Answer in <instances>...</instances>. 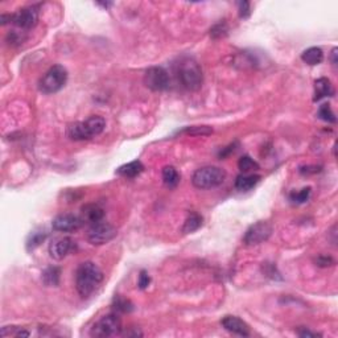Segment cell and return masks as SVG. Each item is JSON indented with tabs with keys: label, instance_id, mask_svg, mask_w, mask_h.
<instances>
[{
	"label": "cell",
	"instance_id": "d6986e66",
	"mask_svg": "<svg viewBox=\"0 0 338 338\" xmlns=\"http://www.w3.org/2000/svg\"><path fill=\"white\" fill-rule=\"evenodd\" d=\"M163 181L168 187H176L180 182V173L175 166H164L163 169Z\"/></svg>",
	"mask_w": 338,
	"mask_h": 338
},
{
	"label": "cell",
	"instance_id": "277c9868",
	"mask_svg": "<svg viewBox=\"0 0 338 338\" xmlns=\"http://www.w3.org/2000/svg\"><path fill=\"white\" fill-rule=\"evenodd\" d=\"M226 178V172L218 166H202L197 169L192 177V184L197 189H212L219 186Z\"/></svg>",
	"mask_w": 338,
	"mask_h": 338
},
{
	"label": "cell",
	"instance_id": "6da1fadb",
	"mask_svg": "<svg viewBox=\"0 0 338 338\" xmlns=\"http://www.w3.org/2000/svg\"><path fill=\"white\" fill-rule=\"evenodd\" d=\"M103 272L92 261H83L76 271V288L82 297H89L103 281Z\"/></svg>",
	"mask_w": 338,
	"mask_h": 338
},
{
	"label": "cell",
	"instance_id": "f546056e",
	"mask_svg": "<svg viewBox=\"0 0 338 338\" xmlns=\"http://www.w3.org/2000/svg\"><path fill=\"white\" fill-rule=\"evenodd\" d=\"M335 260L332 258V256H325L321 255L316 259V265L318 267H330V266H334Z\"/></svg>",
	"mask_w": 338,
	"mask_h": 338
},
{
	"label": "cell",
	"instance_id": "7402d4cb",
	"mask_svg": "<svg viewBox=\"0 0 338 338\" xmlns=\"http://www.w3.org/2000/svg\"><path fill=\"white\" fill-rule=\"evenodd\" d=\"M238 168L240 169V172L250 173L254 172V171H258L259 164L250 156H242L239 161H238Z\"/></svg>",
	"mask_w": 338,
	"mask_h": 338
},
{
	"label": "cell",
	"instance_id": "1f68e13d",
	"mask_svg": "<svg viewBox=\"0 0 338 338\" xmlns=\"http://www.w3.org/2000/svg\"><path fill=\"white\" fill-rule=\"evenodd\" d=\"M297 334L300 335V337L303 338H313V337H321L320 333L317 332H312V330L307 329V328H300V329L297 330Z\"/></svg>",
	"mask_w": 338,
	"mask_h": 338
},
{
	"label": "cell",
	"instance_id": "484cf974",
	"mask_svg": "<svg viewBox=\"0 0 338 338\" xmlns=\"http://www.w3.org/2000/svg\"><path fill=\"white\" fill-rule=\"evenodd\" d=\"M309 196H311V187H304L302 191L291 193L289 198L295 203H304L305 201H308Z\"/></svg>",
	"mask_w": 338,
	"mask_h": 338
},
{
	"label": "cell",
	"instance_id": "cb8c5ba5",
	"mask_svg": "<svg viewBox=\"0 0 338 338\" xmlns=\"http://www.w3.org/2000/svg\"><path fill=\"white\" fill-rule=\"evenodd\" d=\"M318 117H320V119L328 122V123H335V120H337L335 119L334 112H333L332 108H330V105H328V103H324V105L318 108Z\"/></svg>",
	"mask_w": 338,
	"mask_h": 338
},
{
	"label": "cell",
	"instance_id": "603a6c76",
	"mask_svg": "<svg viewBox=\"0 0 338 338\" xmlns=\"http://www.w3.org/2000/svg\"><path fill=\"white\" fill-rule=\"evenodd\" d=\"M114 309L117 312H120V313H129L134 309V305L127 298L117 296L114 298Z\"/></svg>",
	"mask_w": 338,
	"mask_h": 338
},
{
	"label": "cell",
	"instance_id": "f1b7e54d",
	"mask_svg": "<svg viewBox=\"0 0 338 338\" xmlns=\"http://www.w3.org/2000/svg\"><path fill=\"white\" fill-rule=\"evenodd\" d=\"M9 329V333H7L4 337H8V335H13V337H28L29 332L22 329V328H16V326H7Z\"/></svg>",
	"mask_w": 338,
	"mask_h": 338
},
{
	"label": "cell",
	"instance_id": "4fadbf2b",
	"mask_svg": "<svg viewBox=\"0 0 338 338\" xmlns=\"http://www.w3.org/2000/svg\"><path fill=\"white\" fill-rule=\"evenodd\" d=\"M222 326L228 332L233 333V334L242 335V337H247L250 335V328L243 320H240L237 316H224L221 321Z\"/></svg>",
	"mask_w": 338,
	"mask_h": 338
},
{
	"label": "cell",
	"instance_id": "3957f363",
	"mask_svg": "<svg viewBox=\"0 0 338 338\" xmlns=\"http://www.w3.org/2000/svg\"><path fill=\"white\" fill-rule=\"evenodd\" d=\"M178 80L181 81L182 86L191 91L200 90L203 82V76L201 66L194 60L186 59L178 65Z\"/></svg>",
	"mask_w": 338,
	"mask_h": 338
},
{
	"label": "cell",
	"instance_id": "e575fe53",
	"mask_svg": "<svg viewBox=\"0 0 338 338\" xmlns=\"http://www.w3.org/2000/svg\"><path fill=\"white\" fill-rule=\"evenodd\" d=\"M99 4H101V6H103V7H106V8L111 6V3H99Z\"/></svg>",
	"mask_w": 338,
	"mask_h": 338
},
{
	"label": "cell",
	"instance_id": "9c48e42d",
	"mask_svg": "<svg viewBox=\"0 0 338 338\" xmlns=\"http://www.w3.org/2000/svg\"><path fill=\"white\" fill-rule=\"evenodd\" d=\"M272 234V228L267 222H256L255 224L250 226L249 230L246 231L245 237H243V242L246 243L247 246H256L260 243L266 242Z\"/></svg>",
	"mask_w": 338,
	"mask_h": 338
},
{
	"label": "cell",
	"instance_id": "7a4b0ae2",
	"mask_svg": "<svg viewBox=\"0 0 338 338\" xmlns=\"http://www.w3.org/2000/svg\"><path fill=\"white\" fill-rule=\"evenodd\" d=\"M106 127V120L99 115H94L85 122H77L68 127V138L71 140H89L94 136H98L103 133Z\"/></svg>",
	"mask_w": 338,
	"mask_h": 338
},
{
	"label": "cell",
	"instance_id": "5b68a950",
	"mask_svg": "<svg viewBox=\"0 0 338 338\" xmlns=\"http://www.w3.org/2000/svg\"><path fill=\"white\" fill-rule=\"evenodd\" d=\"M68 71L61 65H54L39 81V89L44 94H54L66 85Z\"/></svg>",
	"mask_w": 338,
	"mask_h": 338
},
{
	"label": "cell",
	"instance_id": "52a82bcc",
	"mask_svg": "<svg viewBox=\"0 0 338 338\" xmlns=\"http://www.w3.org/2000/svg\"><path fill=\"white\" fill-rule=\"evenodd\" d=\"M117 234V229L112 224L101 221L90 226L87 231V240L94 246H101L114 239Z\"/></svg>",
	"mask_w": 338,
	"mask_h": 338
},
{
	"label": "cell",
	"instance_id": "30bf717a",
	"mask_svg": "<svg viewBox=\"0 0 338 338\" xmlns=\"http://www.w3.org/2000/svg\"><path fill=\"white\" fill-rule=\"evenodd\" d=\"M39 11L36 7H25L12 15V23L20 29H31L37 24Z\"/></svg>",
	"mask_w": 338,
	"mask_h": 338
},
{
	"label": "cell",
	"instance_id": "d6a6232c",
	"mask_svg": "<svg viewBox=\"0 0 338 338\" xmlns=\"http://www.w3.org/2000/svg\"><path fill=\"white\" fill-rule=\"evenodd\" d=\"M226 31H228V29H226V28H222V24H218V25H215L212 31H210V34L214 37L215 33H218V36L217 37H222L223 34H226Z\"/></svg>",
	"mask_w": 338,
	"mask_h": 338
},
{
	"label": "cell",
	"instance_id": "7c38bea8",
	"mask_svg": "<svg viewBox=\"0 0 338 338\" xmlns=\"http://www.w3.org/2000/svg\"><path fill=\"white\" fill-rule=\"evenodd\" d=\"M83 221L81 217L74 214H60L52 222V226L55 231L61 233H71L82 228Z\"/></svg>",
	"mask_w": 338,
	"mask_h": 338
},
{
	"label": "cell",
	"instance_id": "4316f807",
	"mask_svg": "<svg viewBox=\"0 0 338 338\" xmlns=\"http://www.w3.org/2000/svg\"><path fill=\"white\" fill-rule=\"evenodd\" d=\"M45 233H33L29 237V240H28V249L33 250L36 249L37 246H40V243H43L45 240Z\"/></svg>",
	"mask_w": 338,
	"mask_h": 338
},
{
	"label": "cell",
	"instance_id": "e0dca14e",
	"mask_svg": "<svg viewBox=\"0 0 338 338\" xmlns=\"http://www.w3.org/2000/svg\"><path fill=\"white\" fill-rule=\"evenodd\" d=\"M143 171H144V165L142 164V161L135 160V161H131V163L122 165L119 169H118L117 172H118V175L123 176V177L134 178V177H136V176L140 175Z\"/></svg>",
	"mask_w": 338,
	"mask_h": 338
},
{
	"label": "cell",
	"instance_id": "83f0119b",
	"mask_svg": "<svg viewBox=\"0 0 338 338\" xmlns=\"http://www.w3.org/2000/svg\"><path fill=\"white\" fill-rule=\"evenodd\" d=\"M149 283H151V277H149V275L147 274V271H140V275H139V280H138V284H139V288L140 289H145L148 286H149Z\"/></svg>",
	"mask_w": 338,
	"mask_h": 338
},
{
	"label": "cell",
	"instance_id": "2e32d148",
	"mask_svg": "<svg viewBox=\"0 0 338 338\" xmlns=\"http://www.w3.org/2000/svg\"><path fill=\"white\" fill-rule=\"evenodd\" d=\"M334 94V89H333L332 83L328 78H318L314 82V101H320V99L326 98V97H332Z\"/></svg>",
	"mask_w": 338,
	"mask_h": 338
},
{
	"label": "cell",
	"instance_id": "9a60e30c",
	"mask_svg": "<svg viewBox=\"0 0 338 338\" xmlns=\"http://www.w3.org/2000/svg\"><path fill=\"white\" fill-rule=\"evenodd\" d=\"M260 181V176L254 175V173H243L239 175L235 180V187L240 192L251 191L252 187L256 186V184Z\"/></svg>",
	"mask_w": 338,
	"mask_h": 338
},
{
	"label": "cell",
	"instance_id": "ac0fdd59",
	"mask_svg": "<svg viewBox=\"0 0 338 338\" xmlns=\"http://www.w3.org/2000/svg\"><path fill=\"white\" fill-rule=\"evenodd\" d=\"M302 60L308 65H318L324 61V52L321 50V48H317V46H312V48H308L307 50H304L302 54Z\"/></svg>",
	"mask_w": 338,
	"mask_h": 338
},
{
	"label": "cell",
	"instance_id": "d4e9b609",
	"mask_svg": "<svg viewBox=\"0 0 338 338\" xmlns=\"http://www.w3.org/2000/svg\"><path fill=\"white\" fill-rule=\"evenodd\" d=\"M184 134H187V135L192 136H206L213 134V128L208 126H194V127H189V128H185L182 131Z\"/></svg>",
	"mask_w": 338,
	"mask_h": 338
},
{
	"label": "cell",
	"instance_id": "5bb4252c",
	"mask_svg": "<svg viewBox=\"0 0 338 338\" xmlns=\"http://www.w3.org/2000/svg\"><path fill=\"white\" fill-rule=\"evenodd\" d=\"M103 217H105V210L102 209L98 203H86L81 209V218H82L83 223H98V222L103 221Z\"/></svg>",
	"mask_w": 338,
	"mask_h": 338
},
{
	"label": "cell",
	"instance_id": "836d02e7",
	"mask_svg": "<svg viewBox=\"0 0 338 338\" xmlns=\"http://www.w3.org/2000/svg\"><path fill=\"white\" fill-rule=\"evenodd\" d=\"M332 64L334 65V66L337 65V48H334L332 52Z\"/></svg>",
	"mask_w": 338,
	"mask_h": 338
},
{
	"label": "cell",
	"instance_id": "ffe728a7",
	"mask_svg": "<svg viewBox=\"0 0 338 338\" xmlns=\"http://www.w3.org/2000/svg\"><path fill=\"white\" fill-rule=\"evenodd\" d=\"M202 226V217L197 213H191L187 215V218L185 219L184 226H182V231L186 234L194 233Z\"/></svg>",
	"mask_w": 338,
	"mask_h": 338
},
{
	"label": "cell",
	"instance_id": "4dcf8cb0",
	"mask_svg": "<svg viewBox=\"0 0 338 338\" xmlns=\"http://www.w3.org/2000/svg\"><path fill=\"white\" fill-rule=\"evenodd\" d=\"M239 16L242 18H247L250 16V13H251V11H250V3L249 2H240L239 4Z\"/></svg>",
	"mask_w": 338,
	"mask_h": 338
},
{
	"label": "cell",
	"instance_id": "44dd1931",
	"mask_svg": "<svg viewBox=\"0 0 338 338\" xmlns=\"http://www.w3.org/2000/svg\"><path fill=\"white\" fill-rule=\"evenodd\" d=\"M61 270L59 267H49L43 272V281L48 287H55L60 283Z\"/></svg>",
	"mask_w": 338,
	"mask_h": 338
},
{
	"label": "cell",
	"instance_id": "8992f818",
	"mask_svg": "<svg viewBox=\"0 0 338 338\" xmlns=\"http://www.w3.org/2000/svg\"><path fill=\"white\" fill-rule=\"evenodd\" d=\"M122 332V320L117 313H108L106 316L101 317L97 321L92 328L90 329L91 337H112V335H119Z\"/></svg>",
	"mask_w": 338,
	"mask_h": 338
},
{
	"label": "cell",
	"instance_id": "8fae6325",
	"mask_svg": "<svg viewBox=\"0 0 338 338\" xmlns=\"http://www.w3.org/2000/svg\"><path fill=\"white\" fill-rule=\"evenodd\" d=\"M76 250V242L69 237L55 238L49 245V255L55 260H62L64 258Z\"/></svg>",
	"mask_w": 338,
	"mask_h": 338
},
{
	"label": "cell",
	"instance_id": "ba28073f",
	"mask_svg": "<svg viewBox=\"0 0 338 338\" xmlns=\"http://www.w3.org/2000/svg\"><path fill=\"white\" fill-rule=\"evenodd\" d=\"M171 78L161 66H152L144 74V85L152 91H164L169 87Z\"/></svg>",
	"mask_w": 338,
	"mask_h": 338
}]
</instances>
